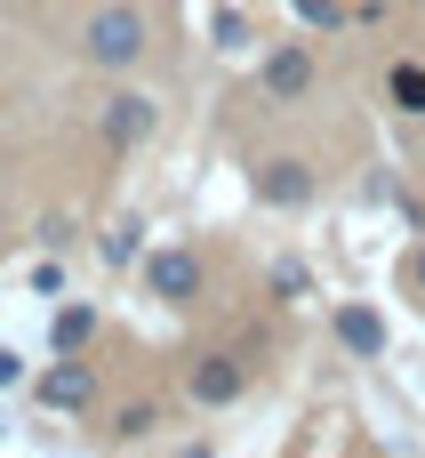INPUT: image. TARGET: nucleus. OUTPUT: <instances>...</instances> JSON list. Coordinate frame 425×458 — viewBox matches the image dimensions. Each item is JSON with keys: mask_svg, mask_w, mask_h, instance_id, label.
Wrapping results in <instances>:
<instances>
[{"mask_svg": "<svg viewBox=\"0 0 425 458\" xmlns=\"http://www.w3.org/2000/svg\"><path fill=\"white\" fill-rule=\"evenodd\" d=\"M241 386H249V362H241V354H201V362L185 370V394H193L201 411H225V403H241Z\"/></svg>", "mask_w": 425, "mask_h": 458, "instance_id": "3", "label": "nucleus"}, {"mask_svg": "<svg viewBox=\"0 0 425 458\" xmlns=\"http://www.w3.org/2000/svg\"><path fill=\"white\" fill-rule=\"evenodd\" d=\"M217 48H249V16L241 8H217Z\"/></svg>", "mask_w": 425, "mask_h": 458, "instance_id": "12", "label": "nucleus"}, {"mask_svg": "<svg viewBox=\"0 0 425 458\" xmlns=\"http://www.w3.org/2000/svg\"><path fill=\"white\" fill-rule=\"evenodd\" d=\"M386 97H394L402 113H425V64H394V72H386Z\"/></svg>", "mask_w": 425, "mask_h": 458, "instance_id": "11", "label": "nucleus"}, {"mask_svg": "<svg viewBox=\"0 0 425 458\" xmlns=\"http://www.w3.org/2000/svg\"><path fill=\"white\" fill-rule=\"evenodd\" d=\"M32 394H40V411H64V419H80V411L96 403V370H88L80 354H56V370H48Z\"/></svg>", "mask_w": 425, "mask_h": 458, "instance_id": "4", "label": "nucleus"}, {"mask_svg": "<svg viewBox=\"0 0 425 458\" xmlns=\"http://www.w3.org/2000/svg\"><path fill=\"white\" fill-rule=\"evenodd\" d=\"M8 386H24V354H16V346H0V394H8Z\"/></svg>", "mask_w": 425, "mask_h": 458, "instance_id": "15", "label": "nucleus"}, {"mask_svg": "<svg viewBox=\"0 0 425 458\" xmlns=\"http://www.w3.org/2000/svg\"><path fill=\"white\" fill-rule=\"evenodd\" d=\"M96 258H104V266H129V258H145V225H137V217H121V225H104V242H96Z\"/></svg>", "mask_w": 425, "mask_h": 458, "instance_id": "10", "label": "nucleus"}, {"mask_svg": "<svg viewBox=\"0 0 425 458\" xmlns=\"http://www.w3.org/2000/svg\"><path fill=\"white\" fill-rule=\"evenodd\" d=\"M257 81H265V97H273V105H297V97L313 89V48H297V40H289V48H273Z\"/></svg>", "mask_w": 425, "mask_h": 458, "instance_id": "7", "label": "nucleus"}, {"mask_svg": "<svg viewBox=\"0 0 425 458\" xmlns=\"http://www.w3.org/2000/svg\"><path fill=\"white\" fill-rule=\"evenodd\" d=\"M80 56H88L96 72H129V64L145 56V16H137L129 0H112V8H96V16L80 24Z\"/></svg>", "mask_w": 425, "mask_h": 458, "instance_id": "1", "label": "nucleus"}, {"mask_svg": "<svg viewBox=\"0 0 425 458\" xmlns=\"http://www.w3.org/2000/svg\"><path fill=\"white\" fill-rule=\"evenodd\" d=\"M153 419H161L153 403H129V411H112V435H153Z\"/></svg>", "mask_w": 425, "mask_h": 458, "instance_id": "13", "label": "nucleus"}, {"mask_svg": "<svg viewBox=\"0 0 425 458\" xmlns=\"http://www.w3.org/2000/svg\"><path fill=\"white\" fill-rule=\"evenodd\" d=\"M305 24H321V32H338V0H289Z\"/></svg>", "mask_w": 425, "mask_h": 458, "instance_id": "14", "label": "nucleus"}, {"mask_svg": "<svg viewBox=\"0 0 425 458\" xmlns=\"http://www.w3.org/2000/svg\"><path fill=\"white\" fill-rule=\"evenodd\" d=\"M257 201H265V209H305V201H313V169H305L297 153L265 161V169H257Z\"/></svg>", "mask_w": 425, "mask_h": 458, "instance_id": "6", "label": "nucleus"}, {"mask_svg": "<svg viewBox=\"0 0 425 458\" xmlns=\"http://www.w3.org/2000/svg\"><path fill=\"white\" fill-rule=\"evenodd\" d=\"M88 338H96V306H56L48 314V346L56 354H80Z\"/></svg>", "mask_w": 425, "mask_h": 458, "instance_id": "9", "label": "nucleus"}, {"mask_svg": "<svg viewBox=\"0 0 425 458\" xmlns=\"http://www.w3.org/2000/svg\"><path fill=\"white\" fill-rule=\"evenodd\" d=\"M145 290H153L161 306L201 298V258H193V250H153V258H145Z\"/></svg>", "mask_w": 425, "mask_h": 458, "instance_id": "5", "label": "nucleus"}, {"mask_svg": "<svg viewBox=\"0 0 425 458\" xmlns=\"http://www.w3.org/2000/svg\"><path fill=\"white\" fill-rule=\"evenodd\" d=\"M96 129H104V145H112V153H137V145H153L161 105H153L145 89H112V97H104V113H96Z\"/></svg>", "mask_w": 425, "mask_h": 458, "instance_id": "2", "label": "nucleus"}, {"mask_svg": "<svg viewBox=\"0 0 425 458\" xmlns=\"http://www.w3.org/2000/svg\"><path fill=\"white\" fill-rule=\"evenodd\" d=\"M410 282H418V298H425V250H418V266H410Z\"/></svg>", "mask_w": 425, "mask_h": 458, "instance_id": "16", "label": "nucleus"}, {"mask_svg": "<svg viewBox=\"0 0 425 458\" xmlns=\"http://www.w3.org/2000/svg\"><path fill=\"white\" fill-rule=\"evenodd\" d=\"M338 346L362 354V362H378V354H386V322H378L370 306H338Z\"/></svg>", "mask_w": 425, "mask_h": 458, "instance_id": "8", "label": "nucleus"}]
</instances>
